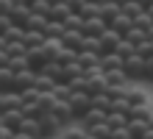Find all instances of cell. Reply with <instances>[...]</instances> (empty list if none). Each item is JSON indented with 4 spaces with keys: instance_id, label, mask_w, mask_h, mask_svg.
I'll return each mask as SVG.
<instances>
[{
    "instance_id": "6da1fadb",
    "label": "cell",
    "mask_w": 153,
    "mask_h": 139,
    "mask_svg": "<svg viewBox=\"0 0 153 139\" xmlns=\"http://www.w3.org/2000/svg\"><path fill=\"white\" fill-rule=\"evenodd\" d=\"M123 70H125V75L131 81H145V59H142L139 53L123 59Z\"/></svg>"
},
{
    "instance_id": "7a4b0ae2",
    "label": "cell",
    "mask_w": 153,
    "mask_h": 139,
    "mask_svg": "<svg viewBox=\"0 0 153 139\" xmlns=\"http://www.w3.org/2000/svg\"><path fill=\"white\" fill-rule=\"evenodd\" d=\"M70 106H73V117H75V123H78V120L92 109V95H89V92H73Z\"/></svg>"
},
{
    "instance_id": "3957f363",
    "label": "cell",
    "mask_w": 153,
    "mask_h": 139,
    "mask_svg": "<svg viewBox=\"0 0 153 139\" xmlns=\"http://www.w3.org/2000/svg\"><path fill=\"white\" fill-rule=\"evenodd\" d=\"M106 117H109V111H103V109H95V106H92V109H89L84 117L78 120V123L84 125V131H89V128H95V125L106 123Z\"/></svg>"
},
{
    "instance_id": "277c9868",
    "label": "cell",
    "mask_w": 153,
    "mask_h": 139,
    "mask_svg": "<svg viewBox=\"0 0 153 139\" xmlns=\"http://www.w3.org/2000/svg\"><path fill=\"white\" fill-rule=\"evenodd\" d=\"M106 89H109L106 72H95V75H86V92H89V95H103Z\"/></svg>"
},
{
    "instance_id": "5b68a950",
    "label": "cell",
    "mask_w": 153,
    "mask_h": 139,
    "mask_svg": "<svg viewBox=\"0 0 153 139\" xmlns=\"http://www.w3.org/2000/svg\"><path fill=\"white\" fill-rule=\"evenodd\" d=\"M36 83V72L33 70H20V72H14V92H22V89H28Z\"/></svg>"
},
{
    "instance_id": "8992f818",
    "label": "cell",
    "mask_w": 153,
    "mask_h": 139,
    "mask_svg": "<svg viewBox=\"0 0 153 139\" xmlns=\"http://www.w3.org/2000/svg\"><path fill=\"white\" fill-rule=\"evenodd\" d=\"M0 117H3V125L11 128V131H20V125H22V120H25L22 109H6Z\"/></svg>"
},
{
    "instance_id": "52a82bcc",
    "label": "cell",
    "mask_w": 153,
    "mask_h": 139,
    "mask_svg": "<svg viewBox=\"0 0 153 139\" xmlns=\"http://www.w3.org/2000/svg\"><path fill=\"white\" fill-rule=\"evenodd\" d=\"M42 53H45V59H48V61H59L61 53H64V45H61V39H45Z\"/></svg>"
},
{
    "instance_id": "ba28073f",
    "label": "cell",
    "mask_w": 153,
    "mask_h": 139,
    "mask_svg": "<svg viewBox=\"0 0 153 139\" xmlns=\"http://www.w3.org/2000/svg\"><path fill=\"white\" fill-rule=\"evenodd\" d=\"M61 45H64L67 50L81 53V48H84V31H67L64 36H61Z\"/></svg>"
},
{
    "instance_id": "9c48e42d",
    "label": "cell",
    "mask_w": 153,
    "mask_h": 139,
    "mask_svg": "<svg viewBox=\"0 0 153 139\" xmlns=\"http://www.w3.org/2000/svg\"><path fill=\"white\" fill-rule=\"evenodd\" d=\"M106 28H109V25H106L103 17H86V20H84V33L86 36H100Z\"/></svg>"
},
{
    "instance_id": "30bf717a",
    "label": "cell",
    "mask_w": 153,
    "mask_h": 139,
    "mask_svg": "<svg viewBox=\"0 0 153 139\" xmlns=\"http://www.w3.org/2000/svg\"><path fill=\"white\" fill-rule=\"evenodd\" d=\"M120 39H123V36L117 33V31H111V28H106V31L100 33V45H103V56H106V53H114V50H117V45H120Z\"/></svg>"
},
{
    "instance_id": "8fae6325",
    "label": "cell",
    "mask_w": 153,
    "mask_h": 139,
    "mask_svg": "<svg viewBox=\"0 0 153 139\" xmlns=\"http://www.w3.org/2000/svg\"><path fill=\"white\" fill-rule=\"evenodd\" d=\"M8 17H11V22H14V25L25 28V22H28V17H31V6H28V3H22V6H11Z\"/></svg>"
},
{
    "instance_id": "7c38bea8",
    "label": "cell",
    "mask_w": 153,
    "mask_h": 139,
    "mask_svg": "<svg viewBox=\"0 0 153 139\" xmlns=\"http://www.w3.org/2000/svg\"><path fill=\"white\" fill-rule=\"evenodd\" d=\"M109 28H111V31H117L120 36H125V33L134 28V17H128V14H123V11H120V14L111 20V25H109Z\"/></svg>"
},
{
    "instance_id": "4fadbf2b",
    "label": "cell",
    "mask_w": 153,
    "mask_h": 139,
    "mask_svg": "<svg viewBox=\"0 0 153 139\" xmlns=\"http://www.w3.org/2000/svg\"><path fill=\"white\" fill-rule=\"evenodd\" d=\"M100 70H103V72L123 70V56H117V53H106V56H100Z\"/></svg>"
},
{
    "instance_id": "5bb4252c",
    "label": "cell",
    "mask_w": 153,
    "mask_h": 139,
    "mask_svg": "<svg viewBox=\"0 0 153 139\" xmlns=\"http://www.w3.org/2000/svg\"><path fill=\"white\" fill-rule=\"evenodd\" d=\"M120 11H123V6L111 3V0H103V3H100V17L106 20V25H111V20H114V17L120 14Z\"/></svg>"
},
{
    "instance_id": "9a60e30c",
    "label": "cell",
    "mask_w": 153,
    "mask_h": 139,
    "mask_svg": "<svg viewBox=\"0 0 153 139\" xmlns=\"http://www.w3.org/2000/svg\"><path fill=\"white\" fill-rule=\"evenodd\" d=\"M64 33H67L64 22H59V20H48V25H45V36H48V39H61Z\"/></svg>"
},
{
    "instance_id": "2e32d148",
    "label": "cell",
    "mask_w": 153,
    "mask_h": 139,
    "mask_svg": "<svg viewBox=\"0 0 153 139\" xmlns=\"http://www.w3.org/2000/svg\"><path fill=\"white\" fill-rule=\"evenodd\" d=\"M45 39H48V36H45V31H25V36H22V42H25V48H42L45 45Z\"/></svg>"
},
{
    "instance_id": "e0dca14e",
    "label": "cell",
    "mask_w": 153,
    "mask_h": 139,
    "mask_svg": "<svg viewBox=\"0 0 153 139\" xmlns=\"http://www.w3.org/2000/svg\"><path fill=\"white\" fill-rule=\"evenodd\" d=\"M78 64H81L84 72H86V70H92V67L100 64V56H97V53H89V50H81V53H78Z\"/></svg>"
},
{
    "instance_id": "ac0fdd59",
    "label": "cell",
    "mask_w": 153,
    "mask_h": 139,
    "mask_svg": "<svg viewBox=\"0 0 153 139\" xmlns=\"http://www.w3.org/2000/svg\"><path fill=\"white\" fill-rule=\"evenodd\" d=\"M0 92H14V70L0 67Z\"/></svg>"
},
{
    "instance_id": "d6986e66",
    "label": "cell",
    "mask_w": 153,
    "mask_h": 139,
    "mask_svg": "<svg viewBox=\"0 0 153 139\" xmlns=\"http://www.w3.org/2000/svg\"><path fill=\"white\" fill-rule=\"evenodd\" d=\"M106 81H109V86H128L131 78L125 75V70H111V72H106Z\"/></svg>"
},
{
    "instance_id": "ffe728a7",
    "label": "cell",
    "mask_w": 153,
    "mask_h": 139,
    "mask_svg": "<svg viewBox=\"0 0 153 139\" xmlns=\"http://www.w3.org/2000/svg\"><path fill=\"white\" fill-rule=\"evenodd\" d=\"M42 72H45V75H50L53 81H61V78H64V64H61V61H48L42 67Z\"/></svg>"
},
{
    "instance_id": "44dd1931",
    "label": "cell",
    "mask_w": 153,
    "mask_h": 139,
    "mask_svg": "<svg viewBox=\"0 0 153 139\" xmlns=\"http://www.w3.org/2000/svg\"><path fill=\"white\" fill-rule=\"evenodd\" d=\"M50 17H45V14H33L28 17V22H25V31H45V25H48Z\"/></svg>"
},
{
    "instance_id": "7402d4cb",
    "label": "cell",
    "mask_w": 153,
    "mask_h": 139,
    "mask_svg": "<svg viewBox=\"0 0 153 139\" xmlns=\"http://www.w3.org/2000/svg\"><path fill=\"white\" fill-rule=\"evenodd\" d=\"M56 83H59V81H53L50 75H45V72H36V83H33V86H36L42 95H45V92H53V89H56Z\"/></svg>"
},
{
    "instance_id": "603a6c76",
    "label": "cell",
    "mask_w": 153,
    "mask_h": 139,
    "mask_svg": "<svg viewBox=\"0 0 153 139\" xmlns=\"http://www.w3.org/2000/svg\"><path fill=\"white\" fill-rule=\"evenodd\" d=\"M150 128V123H145V120H128V131H131V139H142V134H145Z\"/></svg>"
},
{
    "instance_id": "cb8c5ba5",
    "label": "cell",
    "mask_w": 153,
    "mask_h": 139,
    "mask_svg": "<svg viewBox=\"0 0 153 139\" xmlns=\"http://www.w3.org/2000/svg\"><path fill=\"white\" fill-rule=\"evenodd\" d=\"M59 139H86V131H84V125H81V123L78 125H67Z\"/></svg>"
},
{
    "instance_id": "d4e9b609",
    "label": "cell",
    "mask_w": 153,
    "mask_h": 139,
    "mask_svg": "<svg viewBox=\"0 0 153 139\" xmlns=\"http://www.w3.org/2000/svg\"><path fill=\"white\" fill-rule=\"evenodd\" d=\"M70 14H73V11H70L67 3H53V8H50V20H59V22H64Z\"/></svg>"
},
{
    "instance_id": "484cf974",
    "label": "cell",
    "mask_w": 153,
    "mask_h": 139,
    "mask_svg": "<svg viewBox=\"0 0 153 139\" xmlns=\"http://www.w3.org/2000/svg\"><path fill=\"white\" fill-rule=\"evenodd\" d=\"M53 97H56V100H70V97H73V86H70L67 81H59L56 89H53Z\"/></svg>"
},
{
    "instance_id": "4316f807",
    "label": "cell",
    "mask_w": 153,
    "mask_h": 139,
    "mask_svg": "<svg viewBox=\"0 0 153 139\" xmlns=\"http://www.w3.org/2000/svg\"><path fill=\"white\" fill-rule=\"evenodd\" d=\"M106 123H109L111 128H125V125H128V114H123V111H109Z\"/></svg>"
},
{
    "instance_id": "83f0119b",
    "label": "cell",
    "mask_w": 153,
    "mask_h": 139,
    "mask_svg": "<svg viewBox=\"0 0 153 139\" xmlns=\"http://www.w3.org/2000/svg\"><path fill=\"white\" fill-rule=\"evenodd\" d=\"M114 53H117V56H123V59H128V56H134V53H137V45H134L131 39H125V36H123Z\"/></svg>"
},
{
    "instance_id": "f1b7e54d",
    "label": "cell",
    "mask_w": 153,
    "mask_h": 139,
    "mask_svg": "<svg viewBox=\"0 0 153 139\" xmlns=\"http://www.w3.org/2000/svg\"><path fill=\"white\" fill-rule=\"evenodd\" d=\"M92 106L95 109H103V111H111L114 100L109 97V92H103V95H92Z\"/></svg>"
},
{
    "instance_id": "f546056e",
    "label": "cell",
    "mask_w": 153,
    "mask_h": 139,
    "mask_svg": "<svg viewBox=\"0 0 153 139\" xmlns=\"http://www.w3.org/2000/svg\"><path fill=\"white\" fill-rule=\"evenodd\" d=\"M134 28H139V31H150V28H153V17L148 14V11H142L139 17H134Z\"/></svg>"
},
{
    "instance_id": "4dcf8cb0",
    "label": "cell",
    "mask_w": 153,
    "mask_h": 139,
    "mask_svg": "<svg viewBox=\"0 0 153 139\" xmlns=\"http://www.w3.org/2000/svg\"><path fill=\"white\" fill-rule=\"evenodd\" d=\"M142 11H145V6L137 3V0H125L123 3V14H128V17H139Z\"/></svg>"
},
{
    "instance_id": "1f68e13d",
    "label": "cell",
    "mask_w": 153,
    "mask_h": 139,
    "mask_svg": "<svg viewBox=\"0 0 153 139\" xmlns=\"http://www.w3.org/2000/svg\"><path fill=\"white\" fill-rule=\"evenodd\" d=\"M64 28H67V31H84V17H81V14H70L64 20Z\"/></svg>"
},
{
    "instance_id": "d6a6232c",
    "label": "cell",
    "mask_w": 153,
    "mask_h": 139,
    "mask_svg": "<svg viewBox=\"0 0 153 139\" xmlns=\"http://www.w3.org/2000/svg\"><path fill=\"white\" fill-rule=\"evenodd\" d=\"M8 67H11L14 72H20V70H31V67H28V53H25V56H11Z\"/></svg>"
},
{
    "instance_id": "836d02e7",
    "label": "cell",
    "mask_w": 153,
    "mask_h": 139,
    "mask_svg": "<svg viewBox=\"0 0 153 139\" xmlns=\"http://www.w3.org/2000/svg\"><path fill=\"white\" fill-rule=\"evenodd\" d=\"M8 42H22V36H25V28H20V25H11L8 31L3 33Z\"/></svg>"
},
{
    "instance_id": "e575fe53",
    "label": "cell",
    "mask_w": 153,
    "mask_h": 139,
    "mask_svg": "<svg viewBox=\"0 0 153 139\" xmlns=\"http://www.w3.org/2000/svg\"><path fill=\"white\" fill-rule=\"evenodd\" d=\"M137 53L142 56V59H150V56H153V42H150V39H142V42L137 45Z\"/></svg>"
},
{
    "instance_id": "d590c367",
    "label": "cell",
    "mask_w": 153,
    "mask_h": 139,
    "mask_svg": "<svg viewBox=\"0 0 153 139\" xmlns=\"http://www.w3.org/2000/svg\"><path fill=\"white\" fill-rule=\"evenodd\" d=\"M8 56H25L28 53V48H25V42H8Z\"/></svg>"
},
{
    "instance_id": "8d00e7d4",
    "label": "cell",
    "mask_w": 153,
    "mask_h": 139,
    "mask_svg": "<svg viewBox=\"0 0 153 139\" xmlns=\"http://www.w3.org/2000/svg\"><path fill=\"white\" fill-rule=\"evenodd\" d=\"M109 139H131L128 125H125V128H111V136H109Z\"/></svg>"
},
{
    "instance_id": "74e56055",
    "label": "cell",
    "mask_w": 153,
    "mask_h": 139,
    "mask_svg": "<svg viewBox=\"0 0 153 139\" xmlns=\"http://www.w3.org/2000/svg\"><path fill=\"white\" fill-rule=\"evenodd\" d=\"M64 3L70 6V11H73V14H81V11H84V6H86V0H64Z\"/></svg>"
},
{
    "instance_id": "f35d334b",
    "label": "cell",
    "mask_w": 153,
    "mask_h": 139,
    "mask_svg": "<svg viewBox=\"0 0 153 139\" xmlns=\"http://www.w3.org/2000/svg\"><path fill=\"white\" fill-rule=\"evenodd\" d=\"M11 25H14V22H11V17H8V14H0V36H3Z\"/></svg>"
},
{
    "instance_id": "ab89813d",
    "label": "cell",
    "mask_w": 153,
    "mask_h": 139,
    "mask_svg": "<svg viewBox=\"0 0 153 139\" xmlns=\"http://www.w3.org/2000/svg\"><path fill=\"white\" fill-rule=\"evenodd\" d=\"M145 81L153 83V56H150V59H145Z\"/></svg>"
},
{
    "instance_id": "60d3db41",
    "label": "cell",
    "mask_w": 153,
    "mask_h": 139,
    "mask_svg": "<svg viewBox=\"0 0 153 139\" xmlns=\"http://www.w3.org/2000/svg\"><path fill=\"white\" fill-rule=\"evenodd\" d=\"M8 61H11V56H8V50H0V67H8Z\"/></svg>"
},
{
    "instance_id": "b9f144b4",
    "label": "cell",
    "mask_w": 153,
    "mask_h": 139,
    "mask_svg": "<svg viewBox=\"0 0 153 139\" xmlns=\"http://www.w3.org/2000/svg\"><path fill=\"white\" fill-rule=\"evenodd\" d=\"M11 139H33V136H31V134H25V131H14Z\"/></svg>"
},
{
    "instance_id": "7bdbcfd3",
    "label": "cell",
    "mask_w": 153,
    "mask_h": 139,
    "mask_svg": "<svg viewBox=\"0 0 153 139\" xmlns=\"http://www.w3.org/2000/svg\"><path fill=\"white\" fill-rule=\"evenodd\" d=\"M142 139H153V125L148 128V131H145V134H142Z\"/></svg>"
},
{
    "instance_id": "ee69618b",
    "label": "cell",
    "mask_w": 153,
    "mask_h": 139,
    "mask_svg": "<svg viewBox=\"0 0 153 139\" xmlns=\"http://www.w3.org/2000/svg\"><path fill=\"white\" fill-rule=\"evenodd\" d=\"M8 48V39H6V36H0V50H6Z\"/></svg>"
},
{
    "instance_id": "f6af8a7d",
    "label": "cell",
    "mask_w": 153,
    "mask_h": 139,
    "mask_svg": "<svg viewBox=\"0 0 153 139\" xmlns=\"http://www.w3.org/2000/svg\"><path fill=\"white\" fill-rule=\"evenodd\" d=\"M145 11H148V14H150V17H153V3H150V6H148V8H145Z\"/></svg>"
},
{
    "instance_id": "bcb514c9",
    "label": "cell",
    "mask_w": 153,
    "mask_h": 139,
    "mask_svg": "<svg viewBox=\"0 0 153 139\" xmlns=\"http://www.w3.org/2000/svg\"><path fill=\"white\" fill-rule=\"evenodd\" d=\"M0 114H3V92H0Z\"/></svg>"
},
{
    "instance_id": "7dc6e473",
    "label": "cell",
    "mask_w": 153,
    "mask_h": 139,
    "mask_svg": "<svg viewBox=\"0 0 153 139\" xmlns=\"http://www.w3.org/2000/svg\"><path fill=\"white\" fill-rule=\"evenodd\" d=\"M111 3H117V6H123V3H125V0H111Z\"/></svg>"
},
{
    "instance_id": "c3c4849f",
    "label": "cell",
    "mask_w": 153,
    "mask_h": 139,
    "mask_svg": "<svg viewBox=\"0 0 153 139\" xmlns=\"http://www.w3.org/2000/svg\"><path fill=\"white\" fill-rule=\"evenodd\" d=\"M92 3H103V0H92Z\"/></svg>"
}]
</instances>
